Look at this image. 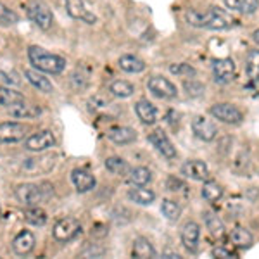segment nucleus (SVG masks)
Instances as JSON below:
<instances>
[{
	"mask_svg": "<svg viewBox=\"0 0 259 259\" xmlns=\"http://www.w3.org/2000/svg\"><path fill=\"white\" fill-rule=\"evenodd\" d=\"M187 23L195 28H206V30H228L235 24V19L227 11L220 7H211L206 12L189 11L185 14Z\"/></svg>",
	"mask_w": 259,
	"mask_h": 259,
	"instance_id": "1",
	"label": "nucleus"
},
{
	"mask_svg": "<svg viewBox=\"0 0 259 259\" xmlns=\"http://www.w3.org/2000/svg\"><path fill=\"white\" fill-rule=\"evenodd\" d=\"M28 59L35 69L49 74H61L66 68V59L56 54H50L38 45H31L28 49Z\"/></svg>",
	"mask_w": 259,
	"mask_h": 259,
	"instance_id": "2",
	"label": "nucleus"
},
{
	"mask_svg": "<svg viewBox=\"0 0 259 259\" xmlns=\"http://www.w3.org/2000/svg\"><path fill=\"white\" fill-rule=\"evenodd\" d=\"M16 199L19 200L23 206H40V204L47 202L54 195V187L49 183H24L16 189Z\"/></svg>",
	"mask_w": 259,
	"mask_h": 259,
	"instance_id": "3",
	"label": "nucleus"
},
{
	"mask_svg": "<svg viewBox=\"0 0 259 259\" xmlns=\"http://www.w3.org/2000/svg\"><path fill=\"white\" fill-rule=\"evenodd\" d=\"M57 156L54 154H45V156H36V157H28L21 164V171L26 177H36V175L49 173L50 169L56 166Z\"/></svg>",
	"mask_w": 259,
	"mask_h": 259,
	"instance_id": "4",
	"label": "nucleus"
},
{
	"mask_svg": "<svg viewBox=\"0 0 259 259\" xmlns=\"http://www.w3.org/2000/svg\"><path fill=\"white\" fill-rule=\"evenodd\" d=\"M56 147V135H54L50 130H41L30 135L24 142V149L30 150V152H45V150Z\"/></svg>",
	"mask_w": 259,
	"mask_h": 259,
	"instance_id": "5",
	"label": "nucleus"
},
{
	"mask_svg": "<svg viewBox=\"0 0 259 259\" xmlns=\"http://www.w3.org/2000/svg\"><path fill=\"white\" fill-rule=\"evenodd\" d=\"M26 14L40 30H49L52 26V21H54V16L50 9L45 4L41 2H30L26 6Z\"/></svg>",
	"mask_w": 259,
	"mask_h": 259,
	"instance_id": "6",
	"label": "nucleus"
},
{
	"mask_svg": "<svg viewBox=\"0 0 259 259\" xmlns=\"http://www.w3.org/2000/svg\"><path fill=\"white\" fill-rule=\"evenodd\" d=\"M81 232V225L74 218H62L54 225V239L57 242H69Z\"/></svg>",
	"mask_w": 259,
	"mask_h": 259,
	"instance_id": "7",
	"label": "nucleus"
},
{
	"mask_svg": "<svg viewBox=\"0 0 259 259\" xmlns=\"http://www.w3.org/2000/svg\"><path fill=\"white\" fill-rule=\"evenodd\" d=\"M211 114L214 116L216 119H220L221 123H227V124H240L244 116L242 112L237 109L233 104H228V102H220V104H214L211 107Z\"/></svg>",
	"mask_w": 259,
	"mask_h": 259,
	"instance_id": "8",
	"label": "nucleus"
},
{
	"mask_svg": "<svg viewBox=\"0 0 259 259\" xmlns=\"http://www.w3.org/2000/svg\"><path fill=\"white\" fill-rule=\"evenodd\" d=\"M26 126L16 121H6L0 123V144H16L24 140L26 137Z\"/></svg>",
	"mask_w": 259,
	"mask_h": 259,
	"instance_id": "9",
	"label": "nucleus"
},
{
	"mask_svg": "<svg viewBox=\"0 0 259 259\" xmlns=\"http://www.w3.org/2000/svg\"><path fill=\"white\" fill-rule=\"evenodd\" d=\"M192 132H194V135L202 142H212L216 139V135H218L216 124L207 118H204V116H195V118L192 119Z\"/></svg>",
	"mask_w": 259,
	"mask_h": 259,
	"instance_id": "10",
	"label": "nucleus"
},
{
	"mask_svg": "<svg viewBox=\"0 0 259 259\" xmlns=\"http://www.w3.org/2000/svg\"><path fill=\"white\" fill-rule=\"evenodd\" d=\"M147 89L159 99H175L178 95L177 87L171 83L168 78L162 76H152L147 81Z\"/></svg>",
	"mask_w": 259,
	"mask_h": 259,
	"instance_id": "11",
	"label": "nucleus"
},
{
	"mask_svg": "<svg viewBox=\"0 0 259 259\" xmlns=\"http://www.w3.org/2000/svg\"><path fill=\"white\" fill-rule=\"evenodd\" d=\"M149 142L157 149V152L162 154V157H166V159H175V157H177V149H175V145L171 144L168 135H166L162 130H154L149 135Z\"/></svg>",
	"mask_w": 259,
	"mask_h": 259,
	"instance_id": "12",
	"label": "nucleus"
},
{
	"mask_svg": "<svg viewBox=\"0 0 259 259\" xmlns=\"http://www.w3.org/2000/svg\"><path fill=\"white\" fill-rule=\"evenodd\" d=\"M64 4H66V11H68V14L73 19L85 21L89 24H94L97 21L94 12L87 7L85 0H64Z\"/></svg>",
	"mask_w": 259,
	"mask_h": 259,
	"instance_id": "13",
	"label": "nucleus"
},
{
	"mask_svg": "<svg viewBox=\"0 0 259 259\" xmlns=\"http://www.w3.org/2000/svg\"><path fill=\"white\" fill-rule=\"evenodd\" d=\"M212 74L214 80L218 83H228L235 76V62L230 57H223V59L212 61Z\"/></svg>",
	"mask_w": 259,
	"mask_h": 259,
	"instance_id": "14",
	"label": "nucleus"
},
{
	"mask_svg": "<svg viewBox=\"0 0 259 259\" xmlns=\"http://www.w3.org/2000/svg\"><path fill=\"white\" fill-rule=\"evenodd\" d=\"M35 244H36L35 235H33L30 230H23L12 240V250L18 256H26V254H30L35 249Z\"/></svg>",
	"mask_w": 259,
	"mask_h": 259,
	"instance_id": "15",
	"label": "nucleus"
},
{
	"mask_svg": "<svg viewBox=\"0 0 259 259\" xmlns=\"http://www.w3.org/2000/svg\"><path fill=\"white\" fill-rule=\"evenodd\" d=\"M199 239H200V228L197 223L189 221L185 223V227L182 228V244L189 252H195L199 247Z\"/></svg>",
	"mask_w": 259,
	"mask_h": 259,
	"instance_id": "16",
	"label": "nucleus"
},
{
	"mask_svg": "<svg viewBox=\"0 0 259 259\" xmlns=\"http://www.w3.org/2000/svg\"><path fill=\"white\" fill-rule=\"evenodd\" d=\"M182 175H185L187 178L197 180V182H204V180L209 178V169H207V166L202 161L192 159L182 166Z\"/></svg>",
	"mask_w": 259,
	"mask_h": 259,
	"instance_id": "17",
	"label": "nucleus"
},
{
	"mask_svg": "<svg viewBox=\"0 0 259 259\" xmlns=\"http://www.w3.org/2000/svg\"><path fill=\"white\" fill-rule=\"evenodd\" d=\"M71 182H73V185L76 187L78 192H81V194H85V192H90L92 189L95 187V177L92 173H89L87 169H73V173H71Z\"/></svg>",
	"mask_w": 259,
	"mask_h": 259,
	"instance_id": "18",
	"label": "nucleus"
},
{
	"mask_svg": "<svg viewBox=\"0 0 259 259\" xmlns=\"http://www.w3.org/2000/svg\"><path fill=\"white\" fill-rule=\"evenodd\" d=\"M107 139L118 145H126L137 140V133L135 130L128 128V126H112L107 132Z\"/></svg>",
	"mask_w": 259,
	"mask_h": 259,
	"instance_id": "19",
	"label": "nucleus"
},
{
	"mask_svg": "<svg viewBox=\"0 0 259 259\" xmlns=\"http://www.w3.org/2000/svg\"><path fill=\"white\" fill-rule=\"evenodd\" d=\"M24 76H26V80L30 81L35 89H38V92H44V94H52L54 92L52 81H50L49 78H45L38 69H26L24 71Z\"/></svg>",
	"mask_w": 259,
	"mask_h": 259,
	"instance_id": "20",
	"label": "nucleus"
},
{
	"mask_svg": "<svg viewBox=\"0 0 259 259\" xmlns=\"http://www.w3.org/2000/svg\"><path fill=\"white\" fill-rule=\"evenodd\" d=\"M135 112L144 124H154L157 121V111L149 100L142 99L135 104Z\"/></svg>",
	"mask_w": 259,
	"mask_h": 259,
	"instance_id": "21",
	"label": "nucleus"
},
{
	"mask_svg": "<svg viewBox=\"0 0 259 259\" xmlns=\"http://www.w3.org/2000/svg\"><path fill=\"white\" fill-rule=\"evenodd\" d=\"M133 257L139 259H149V257H156V249L150 244L149 239L145 237H139L133 242Z\"/></svg>",
	"mask_w": 259,
	"mask_h": 259,
	"instance_id": "22",
	"label": "nucleus"
},
{
	"mask_svg": "<svg viewBox=\"0 0 259 259\" xmlns=\"http://www.w3.org/2000/svg\"><path fill=\"white\" fill-rule=\"evenodd\" d=\"M230 240L233 242V245L239 249H247L252 245V233L244 227H235L230 233Z\"/></svg>",
	"mask_w": 259,
	"mask_h": 259,
	"instance_id": "23",
	"label": "nucleus"
},
{
	"mask_svg": "<svg viewBox=\"0 0 259 259\" xmlns=\"http://www.w3.org/2000/svg\"><path fill=\"white\" fill-rule=\"evenodd\" d=\"M204 220H206V227L211 232L212 237H216V239H221V237H225V233H227V228H225V223L218 218V214H216V212L206 211V212H204Z\"/></svg>",
	"mask_w": 259,
	"mask_h": 259,
	"instance_id": "24",
	"label": "nucleus"
},
{
	"mask_svg": "<svg viewBox=\"0 0 259 259\" xmlns=\"http://www.w3.org/2000/svg\"><path fill=\"white\" fill-rule=\"evenodd\" d=\"M21 102H26L24 95H21L19 92L12 89H7V87H0V106L6 107V109H11V107L18 106Z\"/></svg>",
	"mask_w": 259,
	"mask_h": 259,
	"instance_id": "25",
	"label": "nucleus"
},
{
	"mask_svg": "<svg viewBox=\"0 0 259 259\" xmlns=\"http://www.w3.org/2000/svg\"><path fill=\"white\" fill-rule=\"evenodd\" d=\"M128 199L133 200L135 204H140V206H149V204L154 202L156 199V194H154L150 189H144V187H137V189H132L128 192Z\"/></svg>",
	"mask_w": 259,
	"mask_h": 259,
	"instance_id": "26",
	"label": "nucleus"
},
{
	"mask_svg": "<svg viewBox=\"0 0 259 259\" xmlns=\"http://www.w3.org/2000/svg\"><path fill=\"white\" fill-rule=\"evenodd\" d=\"M118 64L124 73H132V74L142 73L145 69V62L135 56H121Z\"/></svg>",
	"mask_w": 259,
	"mask_h": 259,
	"instance_id": "27",
	"label": "nucleus"
},
{
	"mask_svg": "<svg viewBox=\"0 0 259 259\" xmlns=\"http://www.w3.org/2000/svg\"><path fill=\"white\" fill-rule=\"evenodd\" d=\"M106 169L109 171V173L116 175V177H124V175L130 173V164L124 159H121V157H107L106 159Z\"/></svg>",
	"mask_w": 259,
	"mask_h": 259,
	"instance_id": "28",
	"label": "nucleus"
},
{
	"mask_svg": "<svg viewBox=\"0 0 259 259\" xmlns=\"http://www.w3.org/2000/svg\"><path fill=\"white\" fill-rule=\"evenodd\" d=\"M245 71L250 81H259V50H250L245 57Z\"/></svg>",
	"mask_w": 259,
	"mask_h": 259,
	"instance_id": "29",
	"label": "nucleus"
},
{
	"mask_svg": "<svg viewBox=\"0 0 259 259\" xmlns=\"http://www.w3.org/2000/svg\"><path fill=\"white\" fill-rule=\"evenodd\" d=\"M130 182H132V185L135 187H145L147 183L152 180V173L144 168V166H139V168H133L130 169Z\"/></svg>",
	"mask_w": 259,
	"mask_h": 259,
	"instance_id": "30",
	"label": "nucleus"
},
{
	"mask_svg": "<svg viewBox=\"0 0 259 259\" xmlns=\"http://www.w3.org/2000/svg\"><path fill=\"white\" fill-rule=\"evenodd\" d=\"M109 92H111V95H114V97L126 99V97H132V95H133V92H135V87H133L130 81L116 80V81L111 83Z\"/></svg>",
	"mask_w": 259,
	"mask_h": 259,
	"instance_id": "31",
	"label": "nucleus"
},
{
	"mask_svg": "<svg viewBox=\"0 0 259 259\" xmlns=\"http://www.w3.org/2000/svg\"><path fill=\"white\" fill-rule=\"evenodd\" d=\"M24 220L28 221L33 227H44L47 223V214L44 209H40L38 206H31L24 211Z\"/></svg>",
	"mask_w": 259,
	"mask_h": 259,
	"instance_id": "32",
	"label": "nucleus"
},
{
	"mask_svg": "<svg viewBox=\"0 0 259 259\" xmlns=\"http://www.w3.org/2000/svg\"><path fill=\"white\" fill-rule=\"evenodd\" d=\"M202 197L207 200V202H218V200L223 197V189L221 185H218L216 182H206L202 187Z\"/></svg>",
	"mask_w": 259,
	"mask_h": 259,
	"instance_id": "33",
	"label": "nucleus"
},
{
	"mask_svg": "<svg viewBox=\"0 0 259 259\" xmlns=\"http://www.w3.org/2000/svg\"><path fill=\"white\" fill-rule=\"evenodd\" d=\"M9 112L16 118H35V116L40 114V107L36 106H28L26 102H21L18 106L11 107Z\"/></svg>",
	"mask_w": 259,
	"mask_h": 259,
	"instance_id": "34",
	"label": "nucleus"
},
{
	"mask_svg": "<svg viewBox=\"0 0 259 259\" xmlns=\"http://www.w3.org/2000/svg\"><path fill=\"white\" fill-rule=\"evenodd\" d=\"M161 212L169 221H177L180 218V214H182V209H180V206L175 202V200L164 199V200H162V204H161Z\"/></svg>",
	"mask_w": 259,
	"mask_h": 259,
	"instance_id": "35",
	"label": "nucleus"
},
{
	"mask_svg": "<svg viewBox=\"0 0 259 259\" xmlns=\"http://www.w3.org/2000/svg\"><path fill=\"white\" fill-rule=\"evenodd\" d=\"M169 71L173 74H177V76H194L195 74V69L190 64H183V62L182 64H173Z\"/></svg>",
	"mask_w": 259,
	"mask_h": 259,
	"instance_id": "36",
	"label": "nucleus"
},
{
	"mask_svg": "<svg viewBox=\"0 0 259 259\" xmlns=\"http://www.w3.org/2000/svg\"><path fill=\"white\" fill-rule=\"evenodd\" d=\"M18 21V16L14 12H11L7 7L0 6V24H12Z\"/></svg>",
	"mask_w": 259,
	"mask_h": 259,
	"instance_id": "37",
	"label": "nucleus"
},
{
	"mask_svg": "<svg viewBox=\"0 0 259 259\" xmlns=\"http://www.w3.org/2000/svg\"><path fill=\"white\" fill-rule=\"evenodd\" d=\"M185 90H187V94L192 95V97H197V95H202L204 87L200 85L199 81L190 80V81H185Z\"/></svg>",
	"mask_w": 259,
	"mask_h": 259,
	"instance_id": "38",
	"label": "nucleus"
},
{
	"mask_svg": "<svg viewBox=\"0 0 259 259\" xmlns=\"http://www.w3.org/2000/svg\"><path fill=\"white\" fill-rule=\"evenodd\" d=\"M257 9H259V0H244L240 12H244V14H254Z\"/></svg>",
	"mask_w": 259,
	"mask_h": 259,
	"instance_id": "39",
	"label": "nucleus"
},
{
	"mask_svg": "<svg viewBox=\"0 0 259 259\" xmlns=\"http://www.w3.org/2000/svg\"><path fill=\"white\" fill-rule=\"evenodd\" d=\"M211 256L212 257H221V259H228V257H237L235 254L232 252V250L221 247V245H218V247H214L211 250Z\"/></svg>",
	"mask_w": 259,
	"mask_h": 259,
	"instance_id": "40",
	"label": "nucleus"
},
{
	"mask_svg": "<svg viewBox=\"0 0 259 259\" xmlns=\"http://www.w3.org/2000/svg\"><path fill=\"white\" fill-rule=\"evenodd\" d=\"M180 187H183V183L180 182L178 178H175V177H169V178H168V189H169V190L177 192V190H180Z\"/></svg>",
	"mask_w": 259,
	"mask_h": 259,
	"instance_id": "41",
	"label": "nucleus"
},
{
	"mask_svg": "<svg viewBox=\"0 0 259 259\" xmlns=\"http://www.w3.org/2000/svg\"><path fill=\"white\" fill-rule=\"evenodd\" d=\"M242 2H244V0H225L227 7H228V9H232V11H240Z\"/></svg>",
	"mask_w": 259,
	"mask_h": 259,
	"instance_id": "42",
	"label": "nucleus"
},
{
	"mask_svg": "<svg viewBox=\"0 0 259 259\" xmlns=\"http://www.w3.org/2000/svg\"><path fill=\"white\" fill-rule=\"evenodd\" d=\"M164 257L166 259H182V256L177 252H168V254H164Z\"/></svg>",
	"mask_w": 259,
	"mask_h": 259,
	"instance_id": "43",
	"label": "nucleus"
},
{
	"mask_svg": "<svg viewBox=\"0 0 259 259\" xmlns=\"http://www.w3.org/2000/svg\"><path fill=\"white\" fill-rule=\"evenodd\" d=\"M252 40L259 45V30H256V31L252 33Z\"/></svg>",
	"mask_w": 259,
	"mask_h": 259,
	"instance_id": "44",
	"label": "nucleus"
},
{
	"mask_svg": "<svg viewBox=\"0 0 259 259\" xmlns=\"http://www.w3.org/2000/svg\"><path fill=\"white\" fill-rule=\"evenodd\" d=\"M0 216H2V209H0Z\"/></svg>",
	"mask_w": 259,
	"mask_h": 259,
	"instance_id": "45",
	"label": "nucleus"
}]
</instances>
